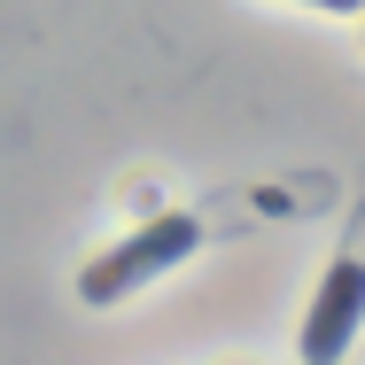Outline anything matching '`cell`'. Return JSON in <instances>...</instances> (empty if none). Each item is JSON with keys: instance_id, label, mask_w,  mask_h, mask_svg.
Segmentation results:
<instances>
[{"instance_id": "obj_1", "label": "cell", "mask_w": 365, "mask_h": 365, "mask_svg": "<svg viewBox=\"0 0 365 365\" xmlns=\"http://www.w3.org/2000/svg\"><path fill=\"white\" fill-rule=\"evenodd\" d=\"M195 241H202V225L187 218V210H163V218H148L133 241H117L109 257H93L86 280H78V295H86V303H117V295H133L140 280L171 272L179 257H195Z\"/></svg>"}, {"instance_id": "obj_3", "label": "cell", "mask_w": 365, "mask_h": 365, "mask_svg": "<svg viewBox=\"0 0 365 365\" xmlns=\"http://www.w3.org/2000/svg\"><path fill=\"white\" fill-rule=\"evenodd\" d=\"M303 8H334V16H358L365 0H303Z\"/></svg>"}, {"instance_id": "obj_2", "label": "cell", "mask_w": 365, "mask_h": 365, "mask_svg": "<svg viewBox=\"0 0 365 365\" xmlns=\"http://www.w3.org/2000/svg\"><path fill=\"white\" fill-rule=\"evenodd\" d=\"M358 319H365V257H334L327 280H319V295H311V311H303L295 350H303L311 365H334L342 350H350Z\"/></svg>"}]
</instances>
